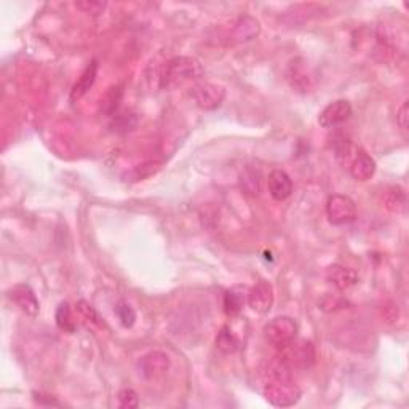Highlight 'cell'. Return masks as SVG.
<instances>
[{
  "mask_svg": "<svg viewBox=\"0 0 409 409\" xmlns=\"http://www.w3.org/2000/svg\"><path fill=\"white\" fill-rule=\"evenodd\" d=\"M286 79H288L291 89L299 93H307L312 89V75L309 72L307 63L302 58H294L290 63L288 71H286Z\"/></svg>",
  "mask_w": 409,
  "mask_h": 409,
  "instance_id": "8fae6325",
  "label": "cell"
},
{
  "mask_svg": "<svg viewBox=\"0 0 409 409\" xmlns=\"http://www.w3.org/2000/svg\"><path fill=\"white\" fill-rule=\"evenodd\" d=\"M273 299H275L273 286L266 282V280H259V282L248 291V304L256 313L261 315L267 313L273 306Z\"/></svg>",
  "mask_w": 409,
  "mask_h": 409,
  "instance_id": "30bf717a",
  "label": "cell"
},
{
  "mask_svg": "<svg viewBox=\"0 0 409 409\" xmlns=\"http://www.w3.org/2000/svg\"><path fill=\"white\" fill-rule=\"evenodd\" d=\"M347 306V301H344L342 297H331V296H326L323 301H321V309L326 311V309L331 307L328 312L331 311H339V309H344Z\"/></svg>",
  "mask_w": 409,
  "mask_h": 409,
  "instance_id": "83f0119b",
  "label": "cell"
},
{
  "mask_svg": "<svg viewBox=\"0 0 409 409\" xmlns=\"http://www.w3.org/2000/svg\"><path fill=\"white\" fill-rule=\"evenodd\" d=\"M96 75H98V61H91L89 66L85 67V71L82 72L79 80L75 82V85L72 86V91H71V101L72 103L79 101V99L84 98L86 93L90 91L91 86L95 85Z\"/></svg>",
  "mask_w": 409,
  "mask_h": 409,
  "instance_id": "e0dca14e",
  "label": "cell"
},
{
  "mask_svg": "<svg viewBox=\"0 0 409 409\" xmlns=\"http://www.w3.org/2000/svg\"><path fill=\"white\" fill-rule=\"evenodd\" d=\"M326 280L336 286L337 290H349L358 283V273L353 268L341 266V264H332L326 268Z\"/></svg>",
  "mask_w": 409,
  "mask_h": 409,
  "instance_id": "5bb4252c",
  "label": "cell"
},
{
  "mask_svg": "<svg viewBox=\"0 0 409 409\" xmlns=\"http://www.w3.org/2000/svg\"><path fill=\"white\" fill-rule=\"evenodd\" d=\"M302 391L293 381V377H271L266 379L264 396L271 405L277 408L294 406L301 400Z\"/></svg>",
  "mask_w": 409,
  "mask_h": 409,
  "instance_id": "7a4b0ae2",
  "label": "cell"
},
{
  "mask_svg": "<svg viewBox=\"0 0 409 409\" xmlns=\"http://www.w3.org/2000/svg\"><path fill=\"white\" fill-rule=\"evenodd\" d=\"M203 75V66L197 58L176 56L169 60L162 72L163 89H174L187 82H197Z\"/></svg>",
  "mask_w": 409,
  "mask_h": 409,
  "instance_id": "6da1fadb",
  "label": "cell"
},
{
  "mask_svg": "<svg viewBox=\"0 0 409 409\" xmlns=\"http://www.w3.org/2000/svg\"><path fill=\"white\" fill-rule=\"evenodd\" d=\"M216 349L224 355H231L237 352L238 337L233 335V331L229 328V326H223V328L219 330L218 336H216Z\"/></svg>",
  "mask_w": 409,
  "mask_h": 409,
  "instance_id": "d6986e66",
  "label": "cell"
},
{
  "mask_svg": "<svg viewBox=\"0 0 409 409\" xmlns=\"http://www.w3.org/2000/svg\"><path fill=\"white\" fill-rule=\"evenodd\" d=\"M117 398H119V403L122 408H136L139 405V398H138V394L134 391L133 389H124L119 391V395H117Z\"/></svg>",
  "mask_w": 409,
  "mask_h": 409,
  "instance_id": "4316f807",
  "label": "cell"
},
{
  "mask_svg": "<svg viewBox=\"0 0 409 409\" xmlns=\"http://www.w3.org/2000/svg\"><path fill=\"white\" fill-rule=\"evenodd\" d=\"M189 96L197 108L203 110H214L223 104L226 90L221 85L212 84V82H197L190 86Z\"/></svg>",
  "mask_w": 409,
  "mask_h": 409,
  "instance_id": "277c9868",
  "label": "cell"
},
{
  "mask_svg": "<svg viewBox=\"0 0 409 409\" xmlns=\"http://www.w3.org/2000/svg\"><path fill=\"white\" fill-rule=\"evenodd\" d=\"M352 115V106L346 99H336V101L330 103L318 115V124L321 128L331 130L342 125L344 122H347Z\"/></svg>",
  "mask_w": 409,
  "mask_h": 409,
  "instance_id": "52a82bcc",
  "label": "cell"
},
{
  "mask_svg": "<svg viewBox=\"0 0 409 409\" xmlns=\"http://www.w3.org/2000/svg\"><path fill=\"white\" fill-rule=\"evenodd\" d=\"M77 311L84 315V317L86 320H90L91 323H95L98 325L99 328H106V323H104V320L99 317V313L96 312V309L91 306L90 302H86V301H79L77 302Z\"/></svg>",
  "mask_w": 409,
  "mask_h": 409,
  "instance_id": "cb8c5ba5",
  "label": "cell"
},
{
  "mask_svg": "<svg viewBox=\"0 0 409 409\" xmlns=\"http://www.w3.org/2000/svg\"><path fill=\"white\" fill-rule=\"evenodd\" d=\"M278 356L282 358L290 370H309L317 358L315 347L307 339H294L286 346L280 347Z\"/></svg>",
  "mask_w": 409,
  "mask_h": 409,
  "instance_id": "3957f363",
  "label": "cell"
},
{
  "mask_svg": "<svg viewBox=\"0 0 409 409\" xmlns=\"http://www.w3.org/2000/svg\"><path fill=\"white\" fill-rule=\"evenodd\" d=\"M297 331H299V326H297L296 320L291 317H275L264 326L266 339L277 349L294 341L297 337Z\"/></svg>",
  "mask_w": 409,
  "mask_h": 409,
  "instance_id": "5b68a950",
  "label": "cell"
},
{
  "mask_svg": "<svg viewBox=\"0 0 409 409\" xmlns=\"http://www.w3.org/2000/svg\"><path fill=\"white\" fill-rule=\"evenodd\" d=\"M122 96H124V90L122 86H112L109 89L106 95L101 99V112L106 117H112L117 114V109L120 106Z\"/></svg>",
  "mask_w": 409,
  "mask_h": 409,
  "instance_id": "ffe728a7",
  "label": "cell"
},
{
  "mask_svg": "<svg viewBox=\"0 0 409 409\" xmlns=\"http://www.w3.org/2000/svg\"><path fill=\"white\" fill-rule=\"evenodd\" d=\"M134 125H136V117L134 115L128 114V112L115 114L112 126H115L117 131H128V130H131Z\"/></svg>",
  "mask_w": 409,
  "mask_h": 409,
  "instance_id": "484cf974",
  "label": "cell"
},
{
  "mask_svg": "<svg viewBox=\"0 0 409 409\" xmlns=\"http://www.w3.org/2000/svg\"><path fill=\"white\" fill-rule=\"evenodd\" d=\"M56 325H58V328L63 330L64 332H71L72 335V332L75 331V325L71 315V307H69L67 302H61L60 307H58Z\"/></svg>",
  "mask_w": 409,
  "mask_h": 409,
  "instance_id": "44dd1931",
  "label": "cell"
},
{
  "mask_svg": "<svg viewBox=\"0 0 409 409\" xmlns=\"http://www.w3.org/2000/svg\"><path fill=\"white\" fill-rule=\"evenodd\" d=\"M268 194L277 202H283L293 194V181L283 169H273L267 179Z\"/></svg>",
  "mask_w": 409,
  "mask_h": 409,
  "instance_id": "7c38bea8",
  "label": "cell"
},
{
  "mask_svg": "<svg viewBox=\"0 0 409 409\" xmlns=\"http://www.w3.org/2000/svg\"><path fill=\"white\" fill-rule=\"evenodd\" d=\"M138 370L144 379H157L169 370V356L160 350L143 355L138 361Z\"/></svg>",
  "mask_w": 409,
  "mask_h": 409,
  "instance_id": "ba28073f",
  "label": "cell"
},
{
  "mask_svg": "<svg viewBox=\"0 0 409 409\" xmlns=\"http://www.w3.org/2000/svg\"><path fill=\"white\" fill-rule=\"evenodd\" d=\"M248 301V288L247 286L237 285L226 291L224 294V312L229 317H235L242 312L245 302Z\"/></svg>",
  "mask_w": 409,
  "mask_h": 409,
  "instance_id": "2e32d148",
  "label": "cell"
},
{
  "mask_svg": "<svg viewBox=\"0 0 409 409\" xmlns=\"http://www.w3.org/2000/svg\"><path fill=\"white\" fill-rule=\"evenodd\" d=\"M75 7L84 11V13L99 16L104 10H106L108 4L101 2V0H80V2H75Z\"/></svg>",
  "mask_w": 409,
  "mask_h": 409,
  "instance_id": "d4e9b609",
  "label": "cell"
},
{
  "mask_svg": "<svg viewBox=\"0 0 409 409\" xmlns=\"http://www.w3.org/2000/svg\"><path fill=\"white\" fill-rule=\"evenodd\" d=\"M396 124L401 128L403 131L408 130V125H409V103L405 101L403 103V106L398 110V115H396Z\"/></svg>",
  "mask_w": 409,
  "mask_h": 409,
  "instance_id": "f1b7e54d",
  "label": "cell"
},
{
  "mask_svg": "<svg viewBox=\"0 0 409 409\" xmlns=\"http://www.w3.org/2000/svg\"><path fill=\"white\" fill-rule=\"evenodd\" d=\"M261 25L259 21L249 15H243L238 18L231 31V40L233 44H245L249 42L259 36Z\"/></svg>",
  "mask_w": 409,
  "mask_h": 409,
  "instance_id": "4fadbf2b",
  "label": "cell"
},
{
  "mask_svg": "<svg viewBox=\"0 0 409 409\" xmlns=\"http://www.w3.org/2000/svg\"><path fill=\"white\" fill-rule=\"evenodd\" d=\"M261 186H262V173L259 168L249 165L240 173V187L247 195L258 197L261 194Z\"/></svg>",
  "mask_w": 409,
  "mask_h": 409,
  "instance_id": "ac0fdd59",
  "label": "cell"
},
{
  "mask_svg": "<svg viewBox=\"0 0 409 409\" xmlns=\"http://www.w3.org/2000/svg\"><path fill=\"white\" fill-rule=\"evenodd\" d=\"M326 214L331 224L346 226L356 218V204L352 198L342 194H335L326 202Z\"/></svg>",
  "mask_w": 409,
  "mask_h": 409,
  "instance_id": "8992f818",
  "label": "cell"
},
{
  "mask_svg": "<svg viewBox=\"0 0 409 409\" xmlns=\"http://www.w3.org/2000/svg\"><path fill=\"white\" fill-rule=\"evenodd\" d=\"M8 299L15 304L16 307H20L22 312L29 317H37L40 312V304L37 301L36 294L31 290V286L27 285H15L13 288L7 291Z\"/></svg>",
  "mask_w": 409,
  "mask_h": 409,
  "instance_id": "9c48e42d",
  "label": "cell"
},
{
  "mask_svg": "<svg viewBox=\"0 0 409 409\" xmlns=\"http://www.w3.org/2000/svg\"><path fill=\"white\" fill-rule=\"evenodd\" d=\"M350 173L356 181H368L376 173V162L365 149H358L350 163Z\"/></svg>",
  "mask_w": 409,
  "mask_h": 409,
  "instance_id": "9a60e30c",
  "label": "cell"
},
{
  "mask_svg": "<svg viewBox=\"0 0 409 409\" xmlns=\"http://www.w3.org/2000/svg\"><path fill=\"white\" fill-rule=\"evenodd\" d=\"M115 313H117V317H119L120 323L124 325L125 328H131V326L134 325V321H136V312H134V309L125 301H120L119 304H117Z\"/></svg>",
  "mask_w": 409,
  "mask_h": 409,
  "instance_id": "603a6c76",
  "label": "cell"
},
{
  "mask_svg": "<svg viewBox=\"0 0 409 409\" xmlns=\"http://www.w3.org/2000/svg\"><path fill=\"white\" fill-rule=\"evenodd\" d=\"M406 203V195L403 192L401 187H391L385 195V207H387L390 212H400V209L405 207Z\"/></svg>",
  "mask_w": 409,
  "mask_h": 409,
  "instance_id": "7402d4cb",
  "label": "cell"
}]
</instances>
